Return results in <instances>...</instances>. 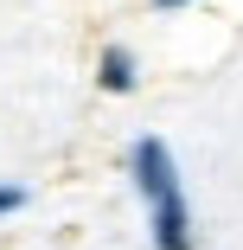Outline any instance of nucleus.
Segmentation results:
<instances>
[{"instance_id": "nucleus-1", "label": "nucleus", "mask_w": 243, "mask_h": 250, "mask_svg": "<svg viewBox=\"0 0 243 250\" xmlns=\"http://www.w3.org/2000/svg\"><path fill=\"white\" fill-rule=\"evenodd\" d=\"M128 180L141 199V225L154 250H199V218H192V192L179 173V154L167 135H134L128 147Z\"/></svg>"}, {"instance_id": "nucleus-2", "label": "nucleus", "mask_w": 243, "mask_h": 250, "mask_svg": "<svg viewBox=\"0 0 243 250\" xmlns=\"http://www.w3.org/2000/svg\"><path fill=\"white\" fill-rule=\"evenodd\" d=\"M96 90H103V96H134L141 90L134 45H103V52H96Z\"/></svg>"}, {"instance_id": "nucleus-3", "label": "nucleus", "mask_w": 243, "mask_h": 250, "mask_svg": "<svg viewBox=\"0 0 243 250\" xmlns=\"http://www.w3.org/2000/svg\"><path fill=\"white\" fill-rule=\"evenodd\" d=\"M32 206V192L19 186V180H0V218H13V212H26Z\"/></svg>"}, {"instance_id": "nucleus-4", "label": "nucleus", "mask_w": 243, "mask_h": 250, "mask_svg": "<svg viewBox=\"0 0 243 250\" xmlns=\"http://www.w3.org/2000/svg\"><path fill=\"white\" fill-rule=\"evenodd\" d=\"M160 13H179V7H199V0H154Z\"/></svg>"}]
</instances>
